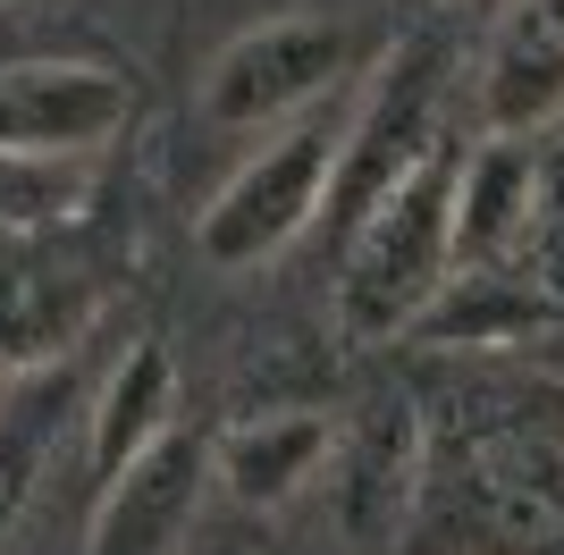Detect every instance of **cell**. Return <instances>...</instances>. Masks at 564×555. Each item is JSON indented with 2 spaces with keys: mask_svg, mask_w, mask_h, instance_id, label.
<instances>
[{
  "mask_svg": "<svg viewBox=\"0 0 564 555\" xmlns=\"http://www.w3.org/2000/svg\"><path fill=\"white\" fill-rule=\"evenodd\" d=\"M455 413H422L430 463L404 522L413 555H564V388L471 379Z\"/></svg>",
  "mask_w": 564,
  "mask_h": 555,
  "instance_id": "1",
  "label": "cell"
},
{
  "mask_svg": "<svg viewBox=\"0 0 564 555\" xmlns=\"http://www.w3.org/2000/svg\"><path fill=\"white\" fill-rule=\"evenodd\" d=\"M455 194H464V143H438L346 236V261H337V328H346L354 346H404L430 320V303L455 286Z\"/></svg>",
  "mask_w": 564,
  "mask_h": 555,
  "instance_id": "2",
  "label": "cell"
},
{
  "mask_svg": "<svg viewBox=\"0 0 564 555\" xmlns=\"http://www.w3.org/2000/svg\"><path fill=\"white\" fill-rule=\"evenodd\" d=\"M337 152H346V118H329V110L279 127L212 194V210L194 219V253L212 261V270H261V261H279L295 236H312L329 219Z\"/></svg>",
  "mask_w": 564,
  "mask_h": 555,
  "instance_id": "3",
  "label": "cell"
},
{
  "mask_svg": "<svg viewBox=\"0 0 564 555\" xmlns=\"http://www.w3.org/2000/svg\"><path fill=\"white\" fill-rule=\"evenodd\" d=\"M354 68H362V34L346 18H261L203 68V118L228 135L295 127L329 110V92L354 85Z\"/></svg>",
  "mask_w": 564,
  "mask_h": 555,
  "instance_id": "4",
  "label": "cell"
},
{
  "mask_svg": "<svg viewBox=\"0 0 564 555\" xmlns=\"http://www.w3.org/2000/svg\"><path fill=\"white\" fill-rule=\"evenodd\" d=\"M438 92H447V51L413 34L379 59V76L362 85L346 118V152H337V185H329V236H354L413 168L438 152Z\"/></svg>",
  "mask_w": 564,
  "mask_h": 555,
  "instance_id": "5",
  "label": "cell"
},
{
  "mask_svg": "<svg viewBox=\"0 0 564 555\" xmlns=\"http://www.w3.org/2000/svg\"><path fill=\"white\" fill-rule=\"evenodd\" d=\"M135 127V85L110 59H9L0 68V161H94Z\"/></svg>",
  "mask_w": 564,
  "mask_h": 555,
  "instance_id": "6",
  "label": "cell"
},
{
  "mask_svg": "<svg viewBox=\"0 0 564 555\" xmlns=\"http://www.w3.org/2000/svg\"><path fill=\"white\" fill-rule=\"evenodd\" d=\"M212 480H219L212 438H194L186 421H177L161 446H143V455L101 488L94 531H85V555H177Z\"/></svg>",
  "mask_w": 564,
  "mask_h": 555,
  "instance_id": "7",
  "label": "cell"
},
{
  "mask_svg": "<svg viewBox=\"0 0 564 555\" xmlns=\"http://www.w3.org/2000/svg\"><path fill=\"white\" fill-rule=\"evenodd\" d=\"M422 463L430 429L413 413V395H371L354 429H337V497H346V531L354 538H388L397 547L422 497Z\"/></svg>",
  "mask_w": 564,
  "mask_h": 555,
  "instance_id": "8",
  "label": "cell"
},
{
  "mask_svg": "<svg viewBox=\"0 0 564 555\" xmlns=\"http://www.w3.org/2000/svg\"><path fill=\"white\" fill-rule=\"evenodd\" d=\"M480 127L556 135L564 127V0H506L480 51Z\"/></svg>",
  "mask_w": 564,
  "mask_h": 555,
  "instance_id": "9",
  "label": "cell"
},
{
  "mask_svg": "<svg viewBox=\"0 0 564 555\" xmlns=\"http://www.w3.org/2000/svg\"><path fill=\"white\" fill-rule=\"evenodd\" d=\"M540 203V135H480L455 194V270H506Z\"/></svg>",
  "mask_w": 564,
  "mask_h": 555,
  "instance_id": "10",
  "label": "cell"
},
{
  "mask_svg": "<svg viewBox=\"0 0 564 555\" xmlns=\"http://www.w3.org/2000/svg\"><path fill=\"white\" fill-rule=\"evenodd\" d=\"M547 328H564V312L522 270H455V286L430 303V320L404 346H422V353H506V346L547 337Z\"/></svg>",
  "mask_w": 564,
  "mask_h": 555,
  "instance_id": "11",
  "label": "cell"
},
{
  "mask_svg": "<svg viewBox=\"0 0 564 555\" xmlns=\"http://www.w3.org/2000/svg\"><path fill=\"white\" fill-rule=\"evenodd\" d=\"M219 455V488L236 505L279 513L286 497H304L321 480V463H337V421L329 413H253L228 438H212Z\"/></svg>",
  "mask_w": 564,
  "mask_h": 555,
  "instance_id": "12",
  "label": "cell"
},
{
  "mask_svg": "<svg viewBox=\"0 0 564 555\" xmlns=\"http://www.w3.org/2000/svg\"><path fill=\"white\" fill-rule=\"evenodd\" d=\"M169 429H177V362H169V346L135 337V346L118 353V370L101 379L94 413H85V471L110 488L118 471H127L143 446H161Z\"/></svg>",
  "mask_w": 564,
  "mask_h": 555,
  "instance_id": "13",
  "label": "cell"
},
{
  "mask_svg": "<svg viewBox=\"0 0 564 555\" xmlns=\"http://www.w3.org/2000/svg\"><path fill=\"white\" fill-rule=\"evenodd\" d=\"M94 312H101L94 278L51 270V261H0V370L68 362L85 346Z\"/></svg>",
  "mask_w": 564,
  "mask_h": 555,
  "instance_id": "14",
  "label": "cell"
},
{
  "mask_svg": "<svg viewBox=\"0 0 564 555\" xmlns=\"http://www.w3.org/2000/svg\"><path fill=\"white\" fill-rule=\"evenodd\" d=\"M59 421H68V362L9 370V379H0V538H9V522L25 513L34 480H43Z\"/></svg>",
  "mask_w": 564,
  "mask_h": 555,
  "instance_id": "15",
  "label": "cell"
},
{
  "mask_svg": "<svg viewBox=\"0 0 564 555\" xmlns=\"http://www.w3.org/2000/svg\"><path fill=\"white\" fill-rule=\"evenodd\" d=\"M506 270H522L564 312V127L540 135V203H531V236H522V253Z\"/></svg>",
  "mask_w": 564,
  "mask_h": 555,
  "instance_id": "16",
  "label": "cell"
},
{
  "mask_svg": "<svg viewBox=\"0 0 564 555\" xmlns=\"http://www.w3.org/2000/svg\"><path fill=\"white\" fill-rule=\"evenodd\" d=\"M0 379H9V370H0Z\"/></svg>",
  "mask_w": 564,
  "mask_h": 555,
  "instance_id": "17",
  "label": "cell"
}]
</instances>
